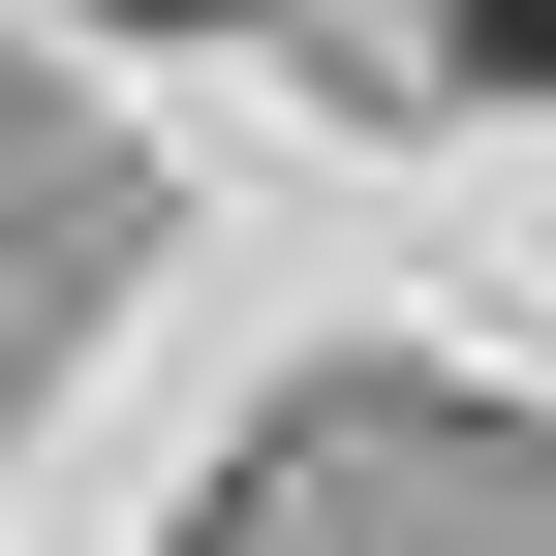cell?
<instances>
[{"mask_svg": "<svg viewBox=\"0 0 556 556\" xmlns=\"http://www.w3.org/2000/svg\"><path fill=\"white\" fill-rule=\"evenodd\" d=\"M464 62H556V0H464Z\"/></svg>", "mask_w": 556, "mask_h": 556, "instance_id": "6da1fadb", "label": "cell"}]
</instances>
